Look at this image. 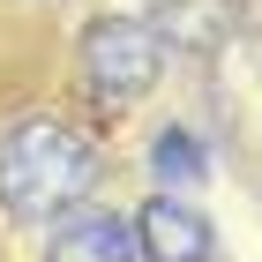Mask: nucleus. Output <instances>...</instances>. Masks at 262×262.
I'll return each mask as SVG.
<instances>
[{
    "instance_id": "2",
    "label": "nucleus",
    "mask_w": 262,
    "mask_h": 262,
    "mask_svg": "<svg viewBox=\"0 0 262 262\" xmlns=\"http://www.w3.org/2000/svg\"><path fill=\"white\" fill-rule=\"evenodd\" d=\"M82 82L98 90L105 105H135L158 90L165 75V30H150L142 15H98L82 23Z\"/></svg>"
},
{
    "instance_id": "3",
    "label": "nucleus",
    "mask_w": 262,
    "mask_h": 262,
    "mask_svg": "<svg viewBox=\"0 0 262 262\" xmlns=\"http://www.w3.org/2000/svg\"><path fill=\"white\" fill-rule=\"evenodd\" d=\"M127 232H135V262H210L217 255V225L187 195H165V187L127 217Z\"/></svg>"
},
{
    "instance_id": "4",
    "label": "nucleus",
    "mask_w": 262,
    "mask_h": 262,
    "mask_svg": "<svg viewBox=\"0 0 262 262\" xmlns=\"http://www.w3.org/2000/svg\"><path fill=\"white\" fill-rule=\"evenodd\" d=\"M45 262H135V232L120 210H68L45 240Z\"/></svg>"
},
{
    "instance_id": "5",
    "label": "nucleus",
    "mask_w": 262,
    "mask_h": 262,
    "mask_svg": "<svg viewBox=\"0 0 262 262\" xmlns=\"http://www.w3.org/2000/svg\"><path fill=\"white\" fill-rule=\"evenodd\" d=\"M150 172H158L165 195H187V187L210 180V150H202L195 127H165L158 142H150Z\"/></svg>"
},
{
    "instance_id": "1",
    "label": "nucleus",
    "mask_w": 262,
    "mask_h": 262,
    "mask_svg": "<svg viewBox=\"0 0 262 262\" xmlns=\"http://www.w3.org/2000/svg\"><path fill=\"white\" fill-rule=\"evenodd\" d=\"M98 187V142L82 127L30 113L0 135V210L15 225H60Z\"/></svg>"
}]
</instances>
